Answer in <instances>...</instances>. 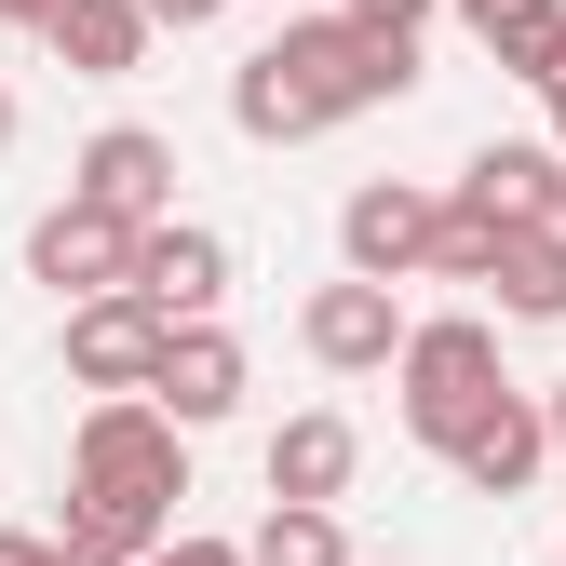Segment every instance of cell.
<instances>
[{
    "mask_svg": "<svg viewBox=\"0 0 566 566\" xmlns=\"http://www.w3.org/2000/svg\"><path fill=\"white\" fill-rule=\"evenodd\" d=\"M163 337H176V311L149 297V283L67 297V378H82V391H149L163 378Z\"/></svg>",
    "mask_w": 566,
    "mask_h": 566,
    "instance_id": "277c9868",
    "label": "cell"
},
{
    "mask_svg": "<svg viewBox=\"0 0 566 566\" xmlns=\"http://www.w3.org/2000/svg\"><path fill=\"white\" fill-rule=\"evenodd\" d=\"M432 270H446V283H485V270H500V217H485V202H446Z\"/></svg>",
    "mask_w": 566,
    "mask_h": 566,
    "instance_id": "ac0fdd59",
    "label": "cell"
},
{
    "mask_svg": "<svg viewBox=\"0 0 566 566\" xmlns=\"http://www.w3.org/2000/svg\"><path fill=\"white\" fill-rule=\"evenodd\" d=\"M243 553L256 566H350V526H337V500H270Z\"/></svg>",
    "mask_w": 566,
    "mask_h": 566,
    "instance_id": "e0dca14e",
    "label": "cell"
},
{
    "mask_svg": "<svg viewBox=\"0 0 566 566\" xmlns=\"http://www.w3.org/2000/svg\"><path fill=\"white\" fill-rule=\"evenodd\" d=\"M243 378H256V365H243V337L202 311V324H176V337H163V378H149V405H176L189 432H217V418L243 405Z\"/></svg>",
    "mask_w": 566,
    "mask_h": 566,
    "instance_id": "30bf717a",
    "label": "cell"
},
{
    "mask_svg": "<svg viewBox=\"0 0 566 566\" xmlns=\"http://www.w3.org/2000/svg\"><path fill=\"white\" fill-rule=\"evenodd\" d=\"M149 14H163V28H217L230 0H149Z\"/></svg>",
    "mask_w": 566,
    "mask_h": 566,
    "instance_id": "7402d4cb",
    "label": "cell"
},
{
    "mask_svg": "<svg viewBox=\"0 0 566 566\" xmlns=\"http://www.w3.org/2000/svg\"><path fill=\"white\" fill-rule=\"evenodd\" d=\"M553 446H566V378H553Z\"/></svg>",
    "mask_w": 566,
    "mask_h": 566,
    "instance_id": "484cf974",
    "label": "cell"
},
{
    "mask_svg": "<svg viewBox=\"0 0 566 566\" xmlns=\"http://www.w3.org/2000/svg\"><path fill=\"white\" fill-rule=\"evenodd\" d=\"M82 202H108V217H176V135H149V122H108L95 149H82V176H67Z\"/></svg>",
    "mask_w": 566,
    "mask_h": 566,
    "instance_id": "ba28073f",
    "label": "cell"
},
{
    "mask_svg": "<svg viewBox=\"0 0 566 566\" xmlns=\"http://www.w3.org/2000/svg\"><path fill=\"white\" fill-rule=\"evenodd\" d=\"M459 14H472V41L500 54L513 82H553L566 67V0H459Z\"/></svg>",
    "mask_w": 566,
    "mask_h": 566,
    "instance_id": "9a60e30c",
    "label": "cell"
},
{
    "mask_svg": "<svg viewBox=\"0 0 566 566\" xmlns=\"http://www.w3.org/2000/svg\"><path fill=\"white\" fill-rule=\"evenodd\" d=\"M432 230H446V202H432V189H405V176H365V189L337 202V256H350V270H378V283L432 270Z\"/></svg>",
    "mask_w": 566,
    "mask_h": 566,
    "instance_id": "52a82bcc",
    "label": "cell"
},
{
    "mask_svg": "<svg viewBox=\"0 0 566 566\" xmlns=\"http://www.w3.org/2000/svg\"><path fill=\"white\" fill-rule=\"evenodd\" d=\"M391 391H405V432L446 459V446L472 432V418L513 391V378H500V324H472V311L418 324V337H405V365H391Z\"/></svg>",
    "mask_w": 566,
    "mask_h": 566,
    "instance_id": "3957f363",
    "label": "cell"
},
{
    "mask_svg": "<svg viewBox=\"0 0 566 566\" xmlns=\"http://www.w3.org/2000/svg\"><path fill=\"white\" fill-rule=\"evenodd\" d=\"M0 149H14V95H0Z\"/></svg>",
    "mask_w": 566,
    "mask_h": 566,
    "instance_id": "4316f807",
    "label": "cell"
},
{
    "mask_svg": "<svg viewBox=\"0 0 566 566\" xmlns=\"http://www.w3.org/2000/svg\"><path fill=\"white\" fill-rule=\"evenodd\" d=\"M446 459H459V485H485V500H526V472L553 459V405L500 391V405H485V418H472V432H459Z\"/></svg>",
    "mask_w": 566,
    "mask_h": 566,
    "instance_id": "4fadbf2b",
    "label": "cell"
},
{
    "mask_svg": "<svg viewBox=\"0 0 566 566\" xmlns=\"http://www.w3.org/2000/svg\"><path fill=\"white\" fill-rule=\"evenodd\" d=\"M459 202H485V217H553V149H526V135H485V149L459 163Z\"/></svg>",
    "mask_w": 566,
    "mask_h": 566,
    "instance_id": "2e32d148",
    "label": "cell"
},
{
    "mask_svg": "<svg viewBox=\"0 0 566 566\" xmlns=\"http://www.w3.org/2000/svg\"><path fill=\"white\" fill-rule=\"evenodd\" d=\"M135 283L176 311V324H202L230 297V230H202V217H149V243H135Z\"/></svg>",
    "mask_w": 566,
    "mask_h": 566,
    "instance_id": "8fae6325",
    "label": "cell"
},
{
    "mask_svg": "<svg viewBox=\"0 0 566 566\" xmlns=\"http://www.w3.org/2000/svg\"><path fill=\"white\" fill-rule=\"evenodd\" d=\"M0 566H95V553H67V539H28V526H0Z\"/></svg>",
    "mask_w": 566,
    "mask_h": 566,
    "instance_id": "44dd1931",
    "label": "cell"
},
{
    "mask_svg": "<svg viewBox=\"0 0 566 566\" xmlns=\"http://www.w3.org/2000/svg\"><path fill=\"white\" fill-rule=\"evenodd\" d=\"M539 95H553V135H566V67H553V82H539Z\"/></svg>",
    "mask_w": 566,
    "mask_h": 566,
    "instance_id": "cb8c5ba5",
    "label": "cell"
},
{
    "mask_svg": "<svg viewBox=\"0 0 566 566\" xmlns=\"http://www.w3.org/2000/svg\"><path fill=\"white\" fill-rule=\"evenodd\" d=\"M391 95H418V41L405 28H365V14H311V0L230 67V122L256 135V149H297V135L365 122Z\"/></svg>",
    "mask_w": 566,
    "mask_h": 566,
    "instance_id": "6da1fadb",
    "label": "cell"
},
{
    "mask_svg": "<svg viewBox=\"0 0 566 566\" xmlns=\"http://www.w3.org/2000/svg\"><path fill=\"white\" fill-rule=\"evenodd\" d=\"M135 566H256L243 539H163V553H135Z\"/></svg>",
    "mask_w": 566,
    "mask_h": 566,
    "instance_id": "d6986e66",
    "label": "cell"
},
{
    "mask_svg": "<svg viewBox=\"0 0 566 566\" xmlns=\"http://www.w3.org/2000/svg\"><path fill=\"white\" fill-rule=\"evenodd\" d=\"M54 14H67V0H0V28H28V41H41Z\"/></svg>",
    "mask_w": 566,
    "mask_h": 566,
    "instance_id": "603a6c76",
    "label": "cell"
},
{
    "mask_svg": "<svg viewBox=\"0 0 566 566\" xmlns=\"http://www.w3.org/2000/svg\"><path fill=\"white\" fill-rule=\"evenodd\" d=\"M485 283H500V311H513V324H566V217H513Z\"/></svg>",
    "mask_w": 566,
    "mask_h": 566,
    "instance_id": "5bb4252c",
    "label": "cell"
},
{
    "mask_svg": "<svg viewBox=\"0 0 566 566\" xmlns=\"http://www.w3.org/2000/svg\"><path fill=\"white\" fill-rule=\"evenodd\" d=\"M337 14H365V28H405V41H418V28L446 14V0H337Z\"/></svg>",
    "mask_w": 566,
    "mask_h": 566,
    "instance_id": "ffe728a7",
    "label": "cell"
},
{
    "mask_svg": "<svg viewBox=\"0 0 566 566\" xmlns=\"http://www.w3.org/2000/svg\"><path fill=\"white\" fill-rule=\"evenodd\" d=\"M297 337H311V365L324 378H378V365H405V297H391V283L378 270H350V283H324V297L297 311Z\"/></svg>",
    "mask_w": 566,
    "mask_h": 566,
    "instance_id": "5b68a950",
    "label": "cell"
},
{
    "mask_svg": "<svg viewBox=\"0 0 566 566\" xmlns=\"http://www.w3.org/2000/svg\"><path fill=\"white\" fill-rule=\"evenodd\" d=\"M176 500H189V418L149 391H95L82 432H67V553H95V566L163 553Z\"/></svg>",
    "mask_w": 566,
    "mask_h": 566,
    "instance_id": "7a4b0ae2",
    "label": "cell"
},
{
    "mask_svg": "<svg viewBox=\"0 0 566 566\" xmlns=\"http://www.w3.org/2000/svg\"><path fill=\"white\" fill-rule=\"evenodd\" d=\"M350 472H365V432H350L337 405H297L256 446V485H270V500H350Z\"/></svg>",
    "mask_w": 566,
    "mask_h": 566,
    "instance_id": "9c48e42d",
    "label": "cell"
},
{
    "mask_svg": "<svg viewBox=\"0 0 566 566\" xmlns=\"http://www.w3.org/2000/svg\"><path fill=\"white\" fill-rule=\"evenodd\" d=\"M41 41H54L67 82H135V67H149V41H163V14H149V0H67Z\"/></svg>",
    "mask_w": 566,
    "mask_h": 566,
    "instance_id": "7c38bea8",
    "label": "cell"
},
{
    "mask_svg": "<svg viewBox=\"0 0 566 566\" xmlns=\"http://www.w3.org/2000/svg\"><path fill=\"white\" fill-rule=\"evenodd\" d=\"M135 243H149L135 217H108V202L67 189L54 217L28 230V283H54V297H108V283H135Z\"/></svg>",
    "mask_w": 566,
    "mask_h": 566,
    "instance_id": "8992f818",
    "label": "cell"
},
{
    "mask_svg": "<svg viewBox=\"0 0 566 566\" xmlns=\"http://www.w3.org/2000/svg\"><path fill=\"white\" fill-rule=\"evenodd\" d=\"M553 217H566V149H553Z\"/></svg>",
    "mask_w": 566,
    "mask_h": 566,
    "instance_id": "d4e9b609",
    "label": "cell"
},
{
    "mask_svg": "<svg viewBox=\"0 0 566 566\" xmlns=\"http://www.w3.org/2000/svg\"><path fill=\"white\" fill-rule=\"evenodd\" d=\"M283 14H297V0H283Z\"/></svg>",
    "mask_w": 566,
    "mask_h": 566,
    "instance_id": "83f0119b",
    "label": "cell"
}]
</instances>
